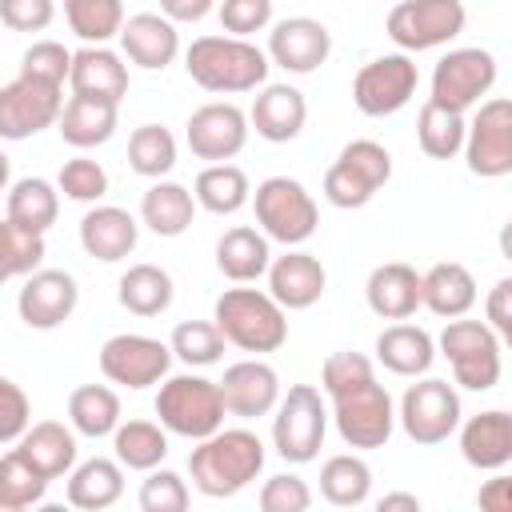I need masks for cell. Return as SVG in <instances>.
I'll list each match as a JSON object with an SVG mask.
<instances>
[{"label": "cell", "mask_w": 512, "mask_h": 512, "mask_svg": "<svg viewBox=\"0 0 512 512\" xmlns=\"http://www.w3.org/2000/svg\"><path fill=\"white\" fill-rule=\"evenodd\" d=\"M264 440L252 428H216L188 452V476L200 496L224 500L244 492L264 472Z\"/></svg>", "instance_id": "obj_1"}, {"label": "cell", "mask_w": 512, "mask_h": 512, "mask_svg": "<svg viewBox=\"0 0 512 512\" xmlns=\"http://www.w3.org/2000/svg\"><path fill=\"white\" fill-rule=\"evenodd\" d=\"M268 56L244 36H196L184 48V72L192 84L216 96H240L256 92L268 80Z\"/></svg>", "instance_id": "obj_2"}, {"label": "cell", "mask_w": 512, "mask_h": 512, "mask_svg": "<svg viewBox=\"0 0 512 512\" xmlns=\"http://www.w3.org/2000/svg\"><path fill=\"white\" fill-rule=\"evenodd\" d=\"M212 324L220 328L224 344L252 356L276 352L288 340V312L260 288H224L216 296Z\"/></svg>", "instance_id": "obj_3"}, {"label": "cell", "mask_w": 512, "mask_h": 512, "mask_svg": "<svg viewBox=\"0 0 512 512\" xmlns=\"http://www.w3.org/2000/svg\"><path fill=\"white\" fill-rule=\"evenodd\" d=\"M156 416L160 428L184 440H204L208 432H216L224 424V400L216 380L196 376V372H180V376H164L160 392H156Z\"/></svg>", "instance_id": "obj_4"}, {"label": "cell", "mask_w": 512, "mask_h": 512, "mask_svg": "<svg viewBox=\"0 0 512 512\" xmlns=\"http://www.w3.org/2000/svg\"><path fill=\"white\" fill-rule=\"evenodd\" d=\"M256 208V224L268 240L284 244V248H300L304 240L316 236L320 224V208L312 200V192L292 180V176H268L256 184V192L248 196Z\"/></svg>", "instance_id": "obj_5"}, {"label": "cell", "mask_w": 512, "mask_h": 512, "mask_svg": "<svg viewBox=\"0 0 512 512\" xmlns=\"http://www.w3.org/2000/svg\"><path fill=\"white\" fill-rule=\"evenodd\" d=\"M440 356L452 364V380L468 392H492L500 384V372H504V360H500V348L504 340L484 324V320H448L440 340H436Z\"/></svg>", "instance_id": "obj_6"}, {"label": "cell", "mask_w": 512, "mask_h": 512, "mask_svg": "<svg viewBox=\"0 0 512 512\" xmlns=\"http://www.w3.org/2000/svg\"><path fill=\"white\" fill-rule=\"evenodd\" d=\"M272 448L280 460L288 464H308L320 456L324 436H328V404L320 396V388L312 384H292L288 392H280L276 408H272Z\"/></svg>", "instance_id": "obj_7"}, {"label": "cell", "mask_w": 512, "mask_h": 512, "mask_svg": "<svg viewBox=\"0 0 512 512\" xmlns=\"http://www.w3.org/2000/svg\"><path fill=\"white\" fill-rule=\"evenodd\" d=\"M328 400H332L328 416H332V424H336V432H340V440L348 448L372 452V448H384L392 440V432H396V404H392L388 388L376 384V376L356 384V388H344V392H336Z\"/></svg>", "instance_id": "obj_8"}, {"label": "cell", "mask_w": 512, "mask_h": 512, "mask_svg": "<svg viewBox=\"0 0 512 512\" xmlns=\"http://www.w3.org/2000/svg\"><path fill=\"white\" fill-rule=\"evenodd\" d=\"M392 180V152L380 140H348L324 172V200L332 208H364Z\"/></svg>", "instance_id": "obj_9"}, {"label": "cell", "mask_w": 512, "mask_h": 512, "mask_svg": "<svg viewBox=\"0 0 512 512\" xmlns=\"http://www.w3.org/2000/svg\"><path fill=\"white\" fill-rule=\"evenodd\" d=\"M464 24V0H396L384 20V32L400 52H432L452 44Z\"/></svg>", "instance_id": "obj_10"}, {"label": "cell", "mask_w": 512, "mask_h": 512, "mask_svg": "<svg viewBox=\"0 0 512 512\" xmlns=\"http://www.w3.org/2000/svg\"><path fill=\"white\" fill-rule=\"evenodd\" d=\"M460 392L456 384L448 380H436V376H420L416 384L404 388L400 396V408H396V424L404 428V436L420 448H432V444H444L456 424H460Z\"/></svg>", "instance_id": "obj_11"}, {"label": "cell", "mask_w": 512, "mask_h": 512, "mask_svg": "<svg viewBox=\"0 0 512 512\" xmlns=\"http://www.w3.org/2000/svg\"><path fill=\"white\" fill-rule=\"evenodd\" d=\"M420 72L416 60L408 52H384L376 60H368L356 76H352V104L380 120V116H396L400 108H408V100L416 96Z\"/></svg>", "instance_id": "obj_12"}, {"label": "cell", "mask_w": 512, "mask_h": 512, "mask_svg": "<svg viewBox=\"0 0 512 512\" xmlns=\"http://www.w3.org/2000/svg\"><path fill=\"white\" fill-rule=\"evenodd\" d=\"M464 160L480 180H500L512 172V104L504 96L480 100L472 120L464 124Z\"/></svg>", "instance_id": "obj_13"}, {"label": "cell", "mask_w": 512, "mask_h": 512, "mask_svg": "<svg viewBox=\"0 0 512 512\" xmlns=\"http://www.w3.org/2000/svg\"><path fill=\"white\" fill-rule=\"evenodd\" d=\"M496 56L488 48H452L432 68V104H444L452 112L476 108L492 84H496Z\"/></svg>", "instance_id": "obj_14"}, {"label": "cell", "mask_w": 512, "mask_h": 512, "mask_svg": "<svg viewBox=\"0 0 512 512\" xmlns=\"http://www.w3.org/2000/svg\"><path fill=\"white\" fill-rule=\"evenodd\" d=\"M172 368V348L156 336H144V332H116L100 344V372L108 384H120V388H152L168 376Z\"/></svg>", "instance_id": "obj_15"}, {"label": "cell", "mask_w": 512, "mask_h": 512, "mask_svg": "<svg viewBox=\"0 0 512 512\" xmlns=\"http://www.w3.org/2000/svg\"><path fill=\"white\" fill-rule=\"evenodd\" d=\"M248 112H240L232 100H212V104H200L188 124H184V140H188V152L196 160H208V164H224L232 156L244 152L248 144Z\"/></svg>", "instance_id": "obj_16"}, {"label": "cell", "mask_w": 512, "mask_h": 512, "mask_svg": "<svg viewBox=\"0 0 512 512\" xmlns=\"http://www.w3.org/2000/svg\"><path fill=\"white\" fill-rule=\"evenodd\" d=\"M64 108V88L16 76L0 88V140H28L56 124Z\"/></svg>", "instance_id": "obj_17"}, {"label": "cell", "mask_w": 512, "mask_h": 512, "mask_svg": "<svg viewBox=\"0 0 512 512\" xmlns=\"http://www.w3.org/2000/svg\"><path fill=\"white\" fill-rule=\"evenodd\" d=\"M76 304H80V288H76V276L64 268H36L24 276L16 292V312L36 332L60 328L76 312Z\"/></svg>", "instance_id": "obj_18"}, {"label": "cell", "mask_w": 512, "mask_h": 512, "mask_svg": "<svg viewBox=\"0 0 512 512\" xmlns=\"http://www.w3.org/2000/svg\"><path fill=\"white\" fill-rule=\"evenodd\" d=\"M264 56H268V64H280L292 76H308L332 56V32H328V24H320L312 16L276 20L268 32Z\"/></svg>", "instance_id": "obj_19"}, {"label": "cell", "mask_w": 512, "mask_h": 512, "mask_svg": "<svg viewBox=\"0 0 512 512\" xmlns=\"http://www.w3.org/2000/svg\"><path fill=\"white\" fill-rule=\"evenodd\" d=\"M224 412L236 420H260L276 408L280 400V376L268 360L252 356V360H236L224 368V376L216 380Z\"/></svg>", "instance_id": "obj_20"}, {"label": "cell", "mask_w": 512, "mask_h": 512, "mask_svg": "<svg viewBox=\"0 0 512 512\" xmlns=\"http://www.w3.org/2000/svg\"><path fill=\"white\" fill-rule=\"evenodd\" d=\"M268 296L284 308V312H304V308H312L320 296H324V288H328V272H324V264L312 256V252H304V248H288L284 256H276V260H268Z\"/></svg>", "instance_id": "obj_21"}, {"label": "cell", "mask_w": 512, "mask_h": 512, "mask_svg": "<svg viewBox=\"0 0 512 512\" xmlns=\"http://www.w3.org/2000/svg\"><path fill=\"white\" fill-rule=\"evenodd\" d=\"M120 52L128 64L144 72H164L180 52V32L160 12H136L120 24Z\"/></svg>", "instance_id": "obj_22"}, {"label": "cell", "mask_w": 512, "mask_h": 512, "mask_svg": "<svg viewBox=\"0 0 512 512\" xmlns=\"http://www.w3.org/2000/svg\"><path fill=\"white\" fill-rule=\"evenodd\" d=\"M68 88H72V96L120 104L128 96V64L108 44H84L80 52H72Z\"/></svg>", "instance_id": "obj_23"}, {"label": "cell", "mask_w": 512, "mask_h": 512, "mask_svg": "<svg viewBox=\"0 0 512 512\" xmlns=\"http://www.w3.org/2000/svg\"><path fill=\"white\" fill-rule=\"evenodd\" d=\"M308 124V100L292 84H260L252 108H248V128H256L260 140L268 144H288L304 132Z\"/></svg>", "instance_id": "obj_24"}, {"label": "cell", "mask_w": 512, "mask_h": 512, "mask_svg": "<svg viewBox=\"0 0 512 512\" xmlns=\"http://www.w3.org/2000/svg\"><path fill=\"white\" fill-rule=\"evenodd\" d=\"M460 428V456L476 472H504L512 464V416L504 408H488L468 416Z\"/></svg>", "instance_id": "obj_25"}, {"label": "cell", "mask_w": 512, "mask_h": 512, "mask_svg": "<svg viewBox=\"0 0 512 512\" xmlns=\"http://www.w3.org/2000/svg\"><path fill=\"white\" fill-rule=\"evenodd\" d=\"M140 240V224L128 208H116V204H92L84 216H80V248L100 260V264H116L124 260Z\"/></svg>", "instance_id": "obj_26"}, {"label": "cell", "mask_w": 512, "mask_h": 512, "mask_svg": "<svg viewBox=\"0 0 512 512\" xmlns=\"http://www.w3.org/2000/svg\"><path fill=\"white\" fill-rule=\"evenodd\" d=\"M364 300L380 320H408L420 308V272L404 260L376 264L368 272Z\"/></svg>", "instance_id": "obj_27"}, {"label": "cell", "mask_w": 512, "mask_h": 512, "mask_svg": "<svg viewBox=\"0 0 512 512\" xmlns=\"http://www.w3.org/2000/svg\"><path fill=\"white\" fill-rule=\"evenodd\" d=\"M472 304H476V276L460 260H440L428 272H420V308H428L432 316L456 320L468 316Z\"/></svg>", "instance_id": "obj_28"}, {"label": "cell", "mask_w": 512, "mask_h": 512, "mask_svg": "<svg viewBox=\"0 0 512 512\" xmlns=\"http://www.w3.org/2000/svg\"><path fill=\"white\" fill-rule=\"evenodd\" d=\"M116 120H120V104L88 100V96H68L60 116H56V128H60V140L68 148L88 152V148H100V144L112 140Z\"/></svg>", "instance_id": "obj_29"}, {"label": "cell", "mask_w": 512, "mask_h": 512, "mask_svg": "<svg viewBox=\"0 0 512 512\" xmlns=\"http://www.w3.org/2000/svg\"><path fill=\"white\" fill-rule=\"evenodd\" d=\"M64 496L80 512H104V508H112L124 496V464L120 460H108V456H92V460L72 464Z\"/></svg>", "instance_id": "obj_30"}, {"label": "cell", "mask_w": 512, "mask_h": 512, "mask_svg": "<svg viewBox=\"0 0 512 512\" xmlns=\"http://www.w3.org/2000/svg\"><path fill=\"white\" fill-rule=\"evenodd\" d=\"M16 448L24 452V460L44 480H60L76 464V432L64 428L60 420H36V424H28L24 436L16 440Z\"/></svg>", "instance_id": "obj_31"}, {"label": "cell", "mask_w": 512, "mask_h": 512, "mask_svg": "<svg viewBox=\"0 0 512 512\" xmlns=\"http://www.w3.org/2000/svg\"><path fill=\"white\" fill-rule=\"evenodd\" d=\"M376 360H380L392 376L416 380V376H424V372L432 368V360H436V340H432L424 328L396 320V324H388V328L376 336Z\"/></svg>", "instance_id": "obj_32"}, {"label": "cell", "mask_w": 512, "mask_h": 512, "mask_svg": "<svg viewBox=\"0 0 512 512\" xmlns=\"http://www.w3.org/2000/svg\"><path fill=\"white\" fill-rule=\"evenodd\" d=\"M272 240L260 232V228H248V224H236L228 228L220 240H216V268L220 276H228L232 284H252L268 272V260H272Z\"/></svg>", "instance_id": "obj_33"}, {"label": "cell", "mask_w": 512, "mask_h": 512, "mask_svg": "<svg viewBox=\"0 0 512 512\" xmlns=\"http://www.w3.org/2000/svg\"><path fill=\"white\" fill-rule=\"evenodd\" d=\"M140 220H144L156 236H164V240L184 236V232L192 228V220H196V196H192L184 184L160 176V180H152V188H148L144 200H140Z\"/></svg>", "instance_id": "obj_34"}, {"label": "cell", "mask_w": 512, "mask_h": 512, "mask_svg": "<svg viewBox=\"0 0 512 512\" xmlns=\"http://www.w3.org/2000/svg\"><path fill=\"white\" fill-rule=\"evenodd\" d=\"M192 196H196V208L212 212V216H236L248 196H252V184H248V172L236 168V164H208L200 168L196 184H192Z\"/></svg>", "instance_id": "obj_35"}, {"label": "cell", "mask_w": 512, "mask_h": 512, "mask_svg": "<svg viewBox=\"0 0 512 512\" xmlns=\"http://www.w3.org/2000/svg\"><path fill=\"white\" fill-rule=\"evenodd\" d=\"M4 216L28 232H48L60 216V188L48 184L44 176H24L8 188V204H4Z\"/></svg>", "instance_id": "obj_36"}, {"label": "cell", "mask_w": 512, "mask_h": 512, "mask_svg": "<svg viewBox=\"0 0 512 512\" xmlns=\"http://www.w3.org/2000/svg\"><path fill=\"white\" fill-rule=\"evenodd\" d=\"M172 296H176L172 276L160 264H132L116 284V300L132 316H160L172 308Z\"/></svg>", "instance_id": "obj_37"}, {"label": "cell", "mask_w": 512, "mask_h": 512, "mask_svg": "<svg viewBox=\"0 0 512 512\" xmlns=\"http://www.w3.org/2000/svg\"><path fill=\"white\" fill-rule=\"evenodd\" d=\"M68 424L80 436H112L120 424V396L108 384H80L68 396Z\"/></svg>", "instance_id": "obj_38"}, {"label": "cell", "mask_w": 512, "mask_h": 512, "mask_svg": "<svg viewBox=\"0 0 512 512\" xmlns=\"http://www.w3.org/2000/svg\"><path fill=\"white\" fill-rule=\"evenodd\" d=\"M112 452L124 468L132 472H148L156 464H164L168 456V432L160 428V420H120L112 432Z\"/></svg>", "instance_id": "obj_39"}, {"label": "cell", "mask_w": 512, "mask_h": 512, "mask_svg": "<svg viewBox=\"0 0 512 512\" xmlns=\"http://www.w3.org/2000/svg\"><path fill=\"white\" fill-rule=\"evenodd\" d=\"M372 492V468L364 456L356 452H340V456H328L324 468H320V496L332 504V508H356L364 504Z\"/></svg>", "instance_id": "obj_40"}, {"label": "cell", "mask_w": 512, "mask_h": 512, "mask_svg": "<svg viewBox=\"0 0 512 512\" xmlns=\"http://www.w3.org/2000/svg\"><path fill=\"white\" fill-rule=\"evenodd\" d=\"M464 112H452L444 104H424L416 116V144L432 160H452L464 148Z\"/></svg>", "instance_id": "obj_41"}, {"label": "cell", "mask_w": 512, "mask_h": 512, "mask_svg": "<svg viewBox=\"0 0 512 512\" xmlns=\"http://www.w3.org/2000/svg\"><path fill=\"white\" fill-rule=\"evenodd\" d=\"M48 484H52V480H44V476L24 460L20 448H12V452L0 456V512H24V508L44 504Z\"/></svg>", "instance_id": "obj_42"}, {"label": "cell", "mask_w": 512, "mask_h": 512, "mask_svg": "<svg viewBox=\"0 0 512 512\" xmlns=\"http://www.w3.org/2000/svg\"><path fill=\"white\" fill-rule=\"evenodd\" d=\"M128 168L144 180H160L176 168V136L164 124H140L128 136Z\"/></svg>", "instance_id": "obj_43"}, {"label": "cell", "mask_w": 512, "mask_h": 512, "mask_svg": "<svg viewBox=\"0 0 512 512\" xmlns=\"http://www.w3.org/2000/svg\"><path fill=\"white\" fill-rule=\"evenodd\" d=\"M64 20L84 44H108L120 36L124 0H64Z\"/></svg>", "instance_id": "obj_44"}, {"label": "cell", "mask_w": 512, "mask_h": 512, "mask_svg": "<svg viewBox=\"0 0 512 512\" xmlns=\"http://www.w3.org/2000/svg\"><path fill=\"white\" fill-rule=\"evenodd\" d=\"M44 260V236L12 224L8 216L0 220V284L36 272Z\"/></svg>", "instance_id": "obj_45"}, {"label": "cell", "mask_w": 512, "mask_h": 512, "mask_svg": "<svg viewBox=\"0 0 512 512\" xmlns=\"http://www.w3.org/2000/svg\"><path fill=\"white\" fill-rule=\"evenodd\" d=\"M172 356L188 368H208L224 356V336L212 320H184L172 328V340H168Z\"/></svg>", "instance_id": "obj_46"}, {"label": "cell", "mask_w": 512, "mask_h": 512, "mask_svg": "<svg viewBox=\"0 0 512 512\" xmlns=\"http://www.w3.org/2000/svg\"><path fill=\"white\" fill-rule=\"evenodd\" d=\"M56 188H60L68 200H76V204H96V200L108 196V172H104V164L92 160V156H72V160L60 164Z\"/></svg>", "instance_id": "obj_47"}, {"label": "cell", "mask_w": 512, "mask_h": 512, "mask_svg": "<svg viewBox=\"0 0 512 512\" xmlns=\"http://www.w3.org/2000/svg\"><path fill=\"white\" fill-rule=\"evenodd\" d=\"M136 500H140V512H184L192 504V492L180 472L156 464V468H148Z\"/></svg>", "instance_id": "obj_48"}, {"label": "cell", "mask_w": 512, "mask_h": 512, "mask_svg": "<svg viewBox=\"0 0 512 512\" xmlns=\"http://www.w3.org/2000/svg\"><path fill=\"white\" fill-rule=\"evenodd\" d=\"M68 68H72V52H68L60 40H32V44L24 48V56H20V76L40 80V84L64 88Z\"/></svg>", "instance_id": "obj_49"}, {"label": "cell", "mask_w": 512, "mask_h": 512, "mask_svg": "<svg viewBox=\"0 0 512 512\" xmlns=\"http://www.w3.org/2000/svg\"><path fill=\"white\" fill-rule=\"evenodd\" d=\"M372 376H376V368H372V360L364 352H332L324 360V368H320V392L336 396V392L356 388V384H364Z\"/></svg>", "instance_id": "obj_50"}, {"label": "cell", "mask_w": 512, "mask_h": 512, "mask_svg": "<svg viewBox=\"0 0 512 512\" xmlns=\"http://www.w3.org/2000/svg\"><path fill=\"white\" fill-rule=\"evenodd\" d=\"M216 16H220V28L228 36H256L272 24V0H220L216 4Z\"/></svg>", "instance_id": "obj_51"}, {"label": "cell", "mask_w": 512, "mask_h": 512, "mask_svg": "<svg viewBox=\"0 0 512 512\" xmlns=\"http://www.w3.org/2000/svg\"><path fill=\"white\" fill-rule=\"evenodd\" d=\"M260 508L264 512H308L312 508V488L292 472L268 476L264 488H260Z\"/></svg>", "instance_id": "obj_52"}, {"label": "cell", "mask_w": 512, "mask_h": 512, "mask_svg": "<svg viewBox=\"0 0 512 512\" xmlns=\"http://www.w3.org/2000/svg\"><path fill=\"white\" fill-rule=\"evenodd\" d=\"M28 424H32V404L24 388L0 372V444H16Z\"/></svg>", "instance_id": "obj_53"}, {"label": "cell", "mask_w": 512, "mask_h": 512, "mask_svg": "<svg viewBox=\"0 0 512 512\" xmlns=\"http://www.w3.org/2000/svg\"><path fill=\"white\" fill-rule=\"evenodd\" d=\"M56 20V0H0V24L12 32H44Z\"/></svg>", "instance_id": "obj_54"}, {"label": "cell", "mask_w": 512, "mask_h": 512, "mask_svg": "<svg viewBox=\"0 0 512 512\" xmlns=\"http://www.w3.org/2000/svg\"><path fill=\"white\" fill-rule=\"evenodd\" d=\"M484 324L500 336V340H512V280L500 276L484 300Z\"/></svg>", "instance_id": "obj_55"}, {"label": "cell", "mask_w": 512, "mask_h": 512, "mask_svg": "<svg viewBox=\"0 0 512 512\" xmlns=\"http://www.w3.org/2000/svg\"><path fill=\"white\" fill-rule=\"evenodd\" d=\"M216 8V0H160V16L172 24H196Z\"/></svg>", "instance_id": "obj_56"}, {"label": "cell", "mask_w": 512, "mask_h": 512, "mask_svg": "<svg viewBox=\"0 0 512 512\" xmlns=\"http://www.w3.org/2000/svg\"><path fill=\"white\" fill-rule=\"evenodd\" d=\"M476 504H480V508H488V512H512V480L496 472V476L480 488Z\"/></svg>", "instance_id": "obj_57"}, {"label": "cell", "mask_w": 512, "mask_h": 512, "mask_svg": "<svg viewBox=\"0 0 512 512\" xmlns=\"http://www.w3.org/2000/svg\"><path fill=\"white\" fill-rule=\"evenodd\" d=\"M376 508H380V512H396V508L420 512V496H412V492H384V496L376 500Z\"/></svg>", "instance_id": "obj_58"}, {"label": "cell", "mask_w": 512, "mask_h": 512, "mask_svg": "<svg viewBox=\"0 0 512 512\" xmlns=\"http://www.w3.org/2000/svg\"><path fill=\"white\" fill-rule=\"evenodd\" d=\"M8 176H12V164H8V156H4V148H0V192L8 188Z\"/></svg>", "instance_id": "obj_59"}]
</instances>
